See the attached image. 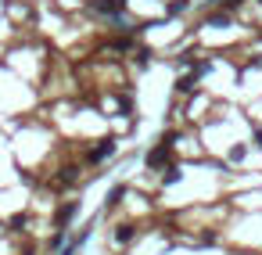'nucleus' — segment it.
Wrapping results in <instances>:
<instances>
[{"label": "nucleus", "mask_w": 262, "mask_h": 255, "mask_svg": "<svg viewBox=\"0 0 262 255\" xmlns=\"http://www.w3.org/2000/svg\"><path fill=\"white\" fill-rule=\"evenodd\" d=\"M108 154H115V140H112V136H108V140H101V144H97V148H94V151L86 154V162H104Z\"/></svg>", "instance_id": "nucleus-3"}, {"label": "nucleus", "mask_w": 262, "mask_h": 255, "mask_svg": "<svg viewBox=\"0 0 262 255\" xmlns=\"http://www.w3.org/2000/svg\"><path fill=\"white\" fill-rule=\"evenodd\" d=\"M173 140H176V133H165V136L158 140V148H155V151H147L144 166H147V169H162L169 158H173Z\"/></svg>", "instance_id": "nucleus-1"}, {"label": "nucleus", "mask_w": 262, "mask_h": 255, "mask_svg": "<svg viewBox=\"0 0 262 255\" xmlns=\"http://www.w3.org/2000/svg\"><path fill=\"white\" fill-rule=\"evenodd\" d=\"M245 4V0H209V7H215V11H223V15H230V11H237V7Z\"/></svg>", "instance_id": "nucleus-4"}, {"label": "nucleus", "mask_w": 262, "mask_h": 255, "mask_svg": "<svg viewBox=\"0 0 262 255\" xmlns=\"http://www.w3.org/2000/svg\"><path fill=\"white\" fill-rule=\"evenodd\" d=\"M90 11L94 15H104V18H119L122 11H126V0H90Z\"/></svg>", "instance_id": "nucleus-2"}, {"label": "nucleus", "mask_w": 262, "mask_h": 255, "mask_svg": "<svg viewBox=\"0 0 262 255\" xmlns=\"http://www.w3.org/2000/svg\"><path fill=\"white\" fill-rule=\"evenodd\" d=\"M76 212H79V205H76V202H68L65 208H61V212H58V230H61V226H65V223H68Z\"/></svg>", "instance_id": "nucleus-5"}, {"label": "nucleus", "mask_w": 262, "mask_h": 255, "mask_svg": "<svg viewBox=\"0 0 262 255\" xmlns=\"http://www.w3.org/2000/svg\"><path fill=\"white\" fill-rule=\"evenodd\" d=\"M133 234H137L133 226H119V234H115V238H119V241H133Z\"/></svg>", "instance_id": "nucleus-6"}]
</instances>
